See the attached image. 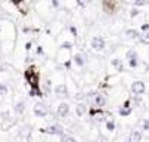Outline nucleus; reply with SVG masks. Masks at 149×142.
I'll list each match as a JSON object with an SVG mask.
<instances>
[{
  "label": "nucleus",
  "instance_id": "29",
  "mask_svg": "<svg viewBox=\"0 0 149 142\" xmlns=\"http://www.w3.org/2000/svg\"><path fill=\"white\" fill-rule=\"evenodd\" d=\"M142 30H143L145 33H148V30H149V24H145V25H142Z\"/></svg>",
  "mask_w": 149,
  "mask_h": 142
},
{
  "label": "nucleus",
  "instance_id": "5",
  "mask_svg": "<svg viewBox=\"0 0 149 142\" xmlns=\"http://www.w3.org/2000/svg\"><path fill=\"white\" fill-rule=\"evenodd\" d=\"M58 115L59 117H67L68 114H70V105L67 104V102H61L59 105H58Z\"/></svg>",
  "mask_w": 149,
  "mask_h": 142
},
{
  "label": "nucleus",
  "instance_id": "21",
  "mask_svg": "<svg viewBox=\"0 0 149 142\" xmlns=\"http://www.w3.org/2000/svg\"><path fill=\"white\" fill-rule=\"evenodd\" d=\"M106 129H108L109 132L115 130V123H114L112 120H109V121H106Z\"/></svg>",
  "mask_w": 149,
  "mask_h": 142
},
{
  "label": "nucleus",
  "instance_id": "6",
  "mask_svg": "<svg viewBox=\"0 0 149 142\" xmlns=\"http://www.w3.org/2000/svg\"><path fill=\"white\" fill-rule=\"evenodd\" d=\"M16 125V118L15 117H10V118H6L2 121V130H9L10 127H13Z\"/></svg>",
  "mask_w": 149,
  "mask_h": 142
},
{
  "label": "nucleus",
  "instance_id": "30",
  "mask_svg": "<svg viewBox=\"0 0 149 142\" xmlns=\"http://www.w3.org/2000/svg\"><path fill=\"white\" fill-rule=\"evenodd\" d=\"M37 53H38V55H43V48H41V46L37 48Z\"/></svg>",
  "mask_w": 149,
  "mask_h": 142
},
{
  "label": "nucleus",
  "instance_id": "17",
  "mask_svg": "<svg viewBox=\"0 0 149 142\" xmlns=\"http://www.w3.org/2000/svg\"><path fill=\"white\" fill-rule=\"evenodd\" d=\"M125 36L129 37V38H139V33L136 31V30H133V28H129L125 31Z\"/></svg>",
  "mask_w": 149,
  "mask_h": 142
},
{
  "label": "nucleus",
  "instance_id": "11",
  "mask_svg": "<svg viewBox=\"0 0 149 142\" xmlns=\"http://www.w3.org/2000/svg\"><path fill=\"white\" fill-rule=\"evenodd\" d=\"M103 9L106 13H114L115 12V3L114 2H103Z\"/></svg>",
  "mask_w": 149,
  "mask_h": 142
},
{
  "label": "nucleus",
  "instance_id": "16",
  "mask_svg": "<svg viewBox=\"0 0 149 142\" xmlns=\"http://www.w3.org/2000/svg\"><path fill=\"white\" fill-rule=\"evenodd\" d=\"M125 58L129 59V62H130V61H134V59H137V53H136V50H133V49L127 50V53H125Z\"/></svg>",
  "mask_w": 149,
  "mask_h": 142
},
{
  "label": "nucleus",
  "instance_id": "19",
  "mask_svg": "<svg viewBox=\"0 0 149 142\" xmlns=\"http://www.w3.org/2000/svg\"><path fill=\"white\" fill-rule=\"evenodd\" d=\"M139 38H140V42L143 45H149V31L148 33H143L142 36H139Z\"/></svg>",
  "mask_w": 149,
  "mask_h": 142
},
{
  "label": "nucleus",
  "instance_id": "4",
  "mask_svg": "<svg viewBox=\"0 0 149 142\" xmlns=\"http://www.w3.org/2000/svg\"><path fill=\"white\" fill-rule=\"evenodd\" d=\"M92 48L95 50H103L105 49V38L100 36H96L92 38Z\"/></svg>",
  "mask_w": 149,
  "mask_h": 142
},
{
  "label": "nucleus",
  "instance_id": "3",
  "mask_svg": "<svg viewBox=\"0 0 149 142\" xmlns=\"http://www.w3.org/2000/svg\"><path fill=\"white\" fill-rule=\"evenodd\" d=\"M145 90H146V86H145V83H143V82H140V80H137V82L132 83V92H133L136 96L143 95V93H145Z\"/></svg>",
  "mask_w": 149,
  "mask_h": 142
},
{
  "label": "nucleus",
  "instance_id": "18",
  "mask_svg": "<svg viewBox=\"0 0 149 142\" xmlns=\"http://www.w3.org/2000/svg\"><path fill=\"white\" fill-rule=\"evenodd\" d=\"M8 92H9L8 85H5V83H0V96H6V95H8Z\"/></svg>",
  "mask_w": 149,
  "mask_h": 142
},
{
  "label": "nucleus",
  "instance_id": "14",
  "mask_svg": "<svg viewBox=\"0 0 149 142\" xmlns=\"http://www.w3.org/2000/svg\"><path fill=\"white\" fill-rule=\"evenodd\" d=\"M74 62H75L77 67H83L84 65V58H83L81 53H75L74 55Z\"/></svg>",
  "mask_w": 149,
  "mask_h": 142
},
{
  "label": "nucleus",
  "instance_id": "9",
  "mask_svg": "<svg viewBox=\"0 0 149 142\" xmlns=\"http://www.w3.org/2000/svg\"><path fill=\"white\" fill-rule=\"evenodd\" d=\"M46 132L50 133V135H59V136H63V129H62L61 126H58V125H55V126H49V127L46 129Z\"/></svg>",
  "mask_w": 149,
  "mask_h": 142
},
{
  "label": "nucleus",
  "instance_id": "15",
  "mask_svg": "<svg viewBox=\"0 0 149 142\" xmlns=\"http://www.w3.org/2000/svg\"><path fill=\"white\" fill-rule=\"evenodd\" d=\"M118 114L123 115V117L130 115V114H132V107H121V108L118 110Z\"/></svg>",
  "mask_w": 149,
  "mask_h": 142
},
{
  "label": "nucleus",
  "instance_id": "26",
  "mask_svg": "<svg viewBox=\"0 0 149 142\" xmlns=\"http://www.w3.org/2000/svg\"><path fill=\"white\" fill-rule=\"evenodd\" d=\"M129 64H130V67H132V68H136V67H137V59H134V61H130Z\"/></svg>",
  "mask_w": 149,
  "mask_h": 142
},
{
  "label": "nucleus",
  "instance_id": "7",
  "mask_svg": "<svg viewBox=\"0 0 149 142\" xmlns=\"http://www.w3.org/2000/svg\"><path fill=\"white\" fill-rule=\"evenodd\" d=\"M55 93L59 96H68V86L65 83H61L55 87Z\"/></svg>",
  "mask_w": 149,
  "mask_h": 142
},
{
  "label": "nucleus",
  "instance_id": "1",
  "mask_svg": "<svg viewBox=\"0 0 149 142\" xmlns=\"http://www.w3.org/2000/svg\"><path fill=\"white\" fill-rule=\"evenodd\" d=\"M25 78L28 80L31 89H40V86H38V74L36 73L34 68H28L25 71Z\"/></svg>",
  "mask_w": 149,
  "mask_h": 142
},
{
  "label": "nucleus",
  "instance_id": "20",
  "mask_svg": "<svg viewBox=\"0 0 149 142\" xmlns=\"http://www.w3.org/2000/svg\"><path fill=\"white\" fill-rule=\"evenodd\" d=\"M61 142H77V141H75V138H72L70 135H63V136H61Z\"/></svg>",
  "mask_w": 149,
  "mask_h": 142
},
{
  "label": "nucleus",
  "instance_id": "31",
  "mask_svg": "<svg viewBox=\"0 0 149 142\" xmlns=\"http://www.w3.org/2000/svg\"><path fill=\"white\" fill-rule=\"evenodd\" d=\"M70 30H71V33H72V34H75V36H77V30H75V28H74V27H71V28H70Z\"/></svg>",
  "mask_w": 149,
  "mask_h": 142
},
{
  "label": "nucleus",
  "instance_id": "13",
  "mask_svg": "<svg viewBox=\"0 0 149 142\" xmlns=\"http://www.w3.org/2000/svg\"><path fill=\"white\" fill-rule=\"evenodd\" d=\"M140 139H142V133L137 132V130H134V132H132L129 142H140Z\"/></svg>",
  "mask_w": 149,
  "mask_h": 142
},
{
  "label": "nucleus",
  "instance_id": "10",
  "mask_svg": "<svg viewBox=\"0 0 149 142\" xmlns=\"http://www.w3.org/2000/svg\"><path fill=\"white\" fill-rule=\"evenodd\" d=\"M75 114H77L78 117H83L84 114H87V105H86V104H78V105L75 107Z\"/></svg>",
  "mask_w": 149,
  "mask_h": 142
},
{
  "label": "nucleus",
  "instance_id": "8",
  "mask_svg": "<svg viewBox=\"0 0 149 142\" xmlns=\"http://www.w3.org/2000/svg\"><path fill=\"white\" fill-rule=\"evenodd\" d=\"M12 111H13L16 115H21V114L25 111V102H24V101H19V102H16V104L13 105Z\"/></svg>",
  "mask_w": 149,
  "mask_h": 142
},
{
  "label": "nucleus",
  "instance_id": "28",
  "mask_svg": "<svg viewBox=\"0 0 149 142\" xmlns=\"http://www.w3.org/2000/svg\"><path fill=\"white\" fill-rule=\"evenodd\" d=\"M130 15H132V16H136V15H139V10H137V9H132Z\"/></svg>",
  "mask_w": 149,
  "mask_h": 142
},
{
  "label": "nucleus",
  "instance_id": "12",
  "mask_svg": "<svg viewBox=\"0 0 149 142\" xmlns=\"http://www.w3.org/2000/svg\"><path fill=\"white\" fill-rule=\"evenodd\" d=\"M105 104H106V99H105L103 95H96L95 96V105L96 107L102 108V107H105Z\"/></svg>",
  "mask_w": 149,
  "mask_h": 142
},
{
  "label": "nucleus",
  "instance_id": "24",
  "mask_svg": "<svg viewBox=\"0 0 149 142\" xmlns=\"http://www.w3.org/2000/svg\"><path fill=\"white\" fill-rule=\"evenodd\" d=\"M71 46H72V43H71V42H65V43H62V45H61V48H62V49H70Z\"/></svg>",
  "mask_w": 149,
  "mask_h": 142
},
{
  "label": "nucleus",
  "instance_id": "2",
  "mask_svg": "<svg viewBox=\"0 0 149 142\" xmlns=\"http://www.w3.org/2000/svg\"><path fill=\"white\" fill-rule=\"evenodd\" d=\"M33 113H34L36 117H46L49 114V108L43 102H36L34 104V108H33Z\"/></svg>",
  "mask_w": 149,
  "mask_h": 142
},
{
  "label": "nucleus",
  "instance_id": "27",
  "mask_svg": "<svg viewBox=\"0 0 149 142\" xmlns=\"http://www.w3.org/2000/svg\"><path fill=\"white\" fill-rule=\"evenodd\" d=\"M143 129L145 130H149V120H145L143 121Z\"/></svg>",
  "mask_w": 149,
  "mask_h": 142
},
{
  "label": "nucleus",
  "instance_id": "23",
  "mask_svg": "<svg viewBox=\"0 0 149 142\" xmlns=\"http://www.w3.org/2000/svg\"><path fill=\"white\" fill-rule=\"evenodd\" d=\"M16 6H18V8H21V10H22V13H27V9H25L27 3H24V2H22V3H18Z\"/></svg>",
  "mask_w": 149,
  "mask_h": 142
},
{
  "label": "nucleus",
  "instance_id": "22",
  "mask_svg": "<svg viewBox=\"0 0 149 142\" xmlns=\"http://www.w3.org/2000/svg\"><path fill=\"white\" fill-rule=\"evenodd\" d=\"M112 65H114V67H117V68H118V71H123V70H124L123 64L120 62L118 59H114V61H112Z\"/></svg>",
  "mask_w": 149,
  "mask_h": 142
},
{
  "label": "nucleus",
  "instance_id": "25",
  "mask_svg": "<svg viewBox=\"0 0 149 142\" xmlns=\"http://www.w3.org/2000/svg\"><path fill=\"white\" fill-rule=\"evenodd\" d=\"M2 118H3V120L10 118V113H9V111H2Z\"/></svg>",
  "mask_w": 149,
  "mask_h": 142
}]
</instances>
